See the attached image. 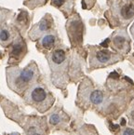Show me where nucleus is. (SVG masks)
<instances>
[{
	"instance_id": "nucleus-5",
	"label": "nucleus",
	"mask_w": 134,
	"mask_h": 135,
	"mask_svg": "<svg viewBox=\"0 0 134 135\" xmlns=\"http://www.w3.org/2000/svg\"><path fill=\"white\" fill-rule=\"evenodd\" d=\"M26 52H27V47H26L25 41L20 36H17L14 41L10 44L8 64L20 62L22 58L25 56Z\"/></svg>"
},
{
	"instance_id": "nucleus-7",
	"label": "nucleus",
	"mask_w": 134,
	"mask_h": 135,
	"mask_svg": "<svg viewBox=\"0 0 134 135\" xmlns=\"http://www.w3.org/2000/svg\"><path fill=\"white\" fill-rule=\"evenodd\" d=\"M68 35L73 43H80L82 40L83 24L79 20H73L68 25Z\"/></svg>"
},
{
	"instance_id": "nucleus-15",
	"label": "nucleus",
	"mask_w": 134,
	"mask_h": 135,
	"mask_svg": "<svg viewBox=\"0 0 134 135\" xmlns=\"http://www.w3.org/2000/svg\"><path fill=\"white\" fill-rule=\"evenodd\" d=\"M8 13H9L8 10L0 8V22H5V20L8 16Z\"/></svg>"
},
{
	"instance_id": "nucleus-1",
	"label": "nucleus",
	"mask_w": 134,
	"mask_h": 135,
	"mask_svg": "<svg viewBox=\"0 0 134 135\" xmlns=\"http://www.w3.org/2000/svg\"><path fill=\"white\" fill-rule=\"evenodd\" d=\"M39 76V70L35 62H32L26 67L20 68L18 66H10L7 68V82L10 89L22 95L36 83Z\"/></svg>"
},
{
	"instance_id": "nucleus-12",
	"label": "nucleus",
	"mask_w": 134,
	"mask_h": 135,
	"mask_svg": "<svg viewBox=\"0 0 134 135\" xmlns=\"http://www.w3.org/2000/svg\"><path fill=\"white\" fill-rule=\"evenodd\" d=\"M121 15L125 19H130L134 15V6L133 5H126L121 9Z\"/></svg>"
},
{
	"instance_id": "nucleus-8",
	"label": "nucleus",
	"mask_w": 134,
	"mask_h": 135,
	"mask_svg": "<svg viewBox=\"0 0 134 135\" xmlns=\"http://www.w3.org/2000/svg\"><path fill=\"white\" fill-rule=\"evenodd\" d=\"M57 42V36L53 31H49L38 39V49L43 50H50L55 47Z\"/></svg>"
},
{
	"instance_id": "nucleus-3",
	"label": "nucleus",
	"mask_w": 134,
	"mask_h": 135,
	"mask_svg": "<svg viewBox=\"0 0 134 135\" xmlns=\"http://www.w3.org/2000/svg\"><path fill=\"white\" fill-rule=\"evenodd\" d=\"M47 60L52 73V82L57 85L58 79H61L63 74L64 73L66 53L61 49H56L49 53Z\"/></svg>"
},
{
	"instance_id": "nucleus-2",
	"label": "nucleus",
	"mask_w": 134,
	"mask_h": 135,
	"mask_svg": "<svg viewBox=\"0 0 134 135\" xmlns=\"http://www.w3.org/2000/svg\"><path fill=\"white\" fill-rule=\"evenodd\" d=\"M24 100L27 104L36 108L41 113L49 109L54 102L52 94L45 86L40 83H35L26 90Z\"/></svg>"
},
{
	"instance_id": "nucleus-20",
	"label": "nucleus",
	"mask_w": 134,
	"mask_h": 135,
	"mask_svg": "<svg viewBox=\"0 0 134 135\" xmlns=\"http://www.w3.org/2000/svg\"><path fill=\"white\" fill-rule=\"evenodd\" d=\"M125 79H126V80H128V82H130V83L133 84V82H132V80H131V79H130V78H127V76H126V78H125Z\"/></svg>"
},
{
	"instance_id": "nucleus-17",
	"label": "nucleus",
	"mask_w": 134,
	"mask_h": 135,
	"mask_svg": "<svg viewBox=\"0 0 134 135\" xmlns=\"http://www.w3.org/2000/svg\"><path fill=\"white\" fill-rule=\"evenodd\" d=\"M122 135H134V129H126L123 131Z\"/></svg>"
},
{
	"instance_id": "nucleus-13",
	"label": "nucleus",
	"mask_w": 134,
	"mask_h": 135,
	"mask_svg": "<svg viewBox=\"0 0 134 135\" xmlns=\"http://www.w3.org/2000/svg\"><path fill=\"white\" fill-rule=\"evenodd\" d=\"M124 43H125V38L123 36H116L114 39V44L116 45V48L118 49H122Z\"/></svg>"
},
{
	"instance_id": "nucleus-11",
	"label": "nucleus",
	"mask_w": 134,
	"mask_h": 135,
	"mask_svg": "<svg viewBox=\"0 0 134 135\" xmlns=\"http://www.w3.org/2000/svg\"><path fill=\"white\" fill-rule=\"evenodd\" d=\"M89 100L94 104H100L103 101V94L100 90H93L89 96Z\"/></svg>"
},
{
	"instance_id": "nucleus-6",
	"label": "nucleus",
	"mask_w": 134,
	"mask_h": 135,
	"mask_svg": "<svg viewBox=\"0 0 134 135\" xmlns=\"http://www.w3.org/2000/svg\"><path fill=\"white\" fill-rule=\"evenodd\" d=\"M17 37L13 28L5 22H0V45L3 47L10 46V44Z\"/></svg>"
},
{
	"instance_id": "nucleus-16",
	"label": "nucleus",
	"mask_w": 134,
	"mask_h": 135,
	"mask_svg": "<svg viewBox=\"0 0 134 135\" xmlns=\"http://www.w3.org/2000/svg\"><path fill=\"white\" fill-rule=\"evenodd\" d=\"M49 122L53 125H56L60 122V117L57 114H52L51 117H50V119H49Z\"/></svg>"
},
{
	"instance_id": "nucleus-10",
	"label": "nucleus",
	"mask_w": 134,
	"mask_h": 135,
	"mask_svg": "<svg viewBox=\"0 0 134 135\" xmlns=\"http://www.w3.org/2000/svg\"><path fill=\"white\" fill-rule=\"evenodd\" d=\"M16 25H19L21 27H27L28 23H29V18H28V13L27 11L22 10L21 13L18 15L17 19L15 21Z\"/></svg>"
},
{
	"instance_id": "nucleus-9",
	"label": "nucleus",
	"mask_w": 134,
	"mask_h": 135,
	"mask_svg": "<svg viewBox=\"0 0 134 135\" xmlns=\"http://www.w3.org/2000/svg\"><path fill=\"white\" fill-rule=\"evenodd\" d=\"M112 58V54L106 50H98L94 54V60L95 62L99 64H105L109 62Z\"/></svg>"
},
{
	"instance_id": "nucleus-4",
	"label": "nucleus",
	"mask_w": 134,
	"mask_h": 135,
	"mask_svg": "<svg viewBox=\"0 0 134 135\" xmlns=\"http://www.w3.org/2000/svg\"><path fill=\"white\" fill-rule=\"evenodd\" d=\"M52 27H53L52 17L49 14H46L37 23H36L31 28V30L28 33V36L31 40L36 41L39 39L46 33L52 31Z\"/></svg>"
},
{
	"instance_id": "nucleus-21",
	"label": "nucleus",
	"mask_w": 134,
	"mask_h": 135,
	"mask_svg": "<svg viewBox=\"0 0 134 135\" xmlns=\"http://www.w3.org/2000/svg\"><path fill=\"white\" fill-rule=\"evenodd\" d=\"M130 117H131L132 121H134V111H132V113H131V115H130Z\"/></svg>"
},
{
	"instance_id": "nucleus-18",
	"label": "nucleus",
	"mask_w": 134,
	"mask_h": 135,
	"mask_svg": "<svg viewBox=\"0 0 134 135\" xmlns=\"http://www.w3.org/2000/svg\"><path fill=\"white\" fill-rule=\"evenodd\" d=\"M110 78H119V76H118V74L116 73V72H113L112 74L110 75Z\"/></svg>"
},
{
	"instance_id": "nucleus-19",
	"label": "nucleus",
	"mask_w": 134,
	"mask_h": 135,
	"mask_svg": "<svg viewBox=\"0 0 134 135\" xmlns=\"http://www.w3.org/2000/svg\"><path fill=\"white\" fill-rule=\"evenodd\" d=\"M109 42H110V40H109V39H106L104 42H103V43H102V46L104 47V48H106V47L108 46V43H109Z\"/></svg>"
},
{
	"instance_id": "nucleus-14",
	"label": "nucleus",
	"mask_w": 134,
	"mask_h": 135,
	"mask_svg": "<svg viewBox=\"0 0 134 135\" xmlns=\"http://www.w3.org/2000/svg\"><path fill=\"white\" fill-rule=\"evenodd\" d=\"M27 135H43V132L37 127H31L28 129Z\"/></svg>"
}]
</instances>
